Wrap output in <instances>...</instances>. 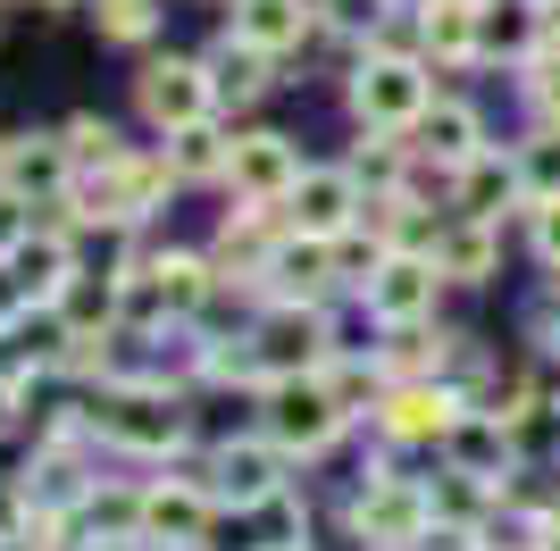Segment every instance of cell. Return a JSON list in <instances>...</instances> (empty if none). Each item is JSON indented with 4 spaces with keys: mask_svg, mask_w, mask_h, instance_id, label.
I'll return each mask as SVG.
<instances>
[{
    "mask_svg": "<svg viewBox=\"0 0 560 551\" xmlns=\"http://www.w3.org/2000/svg\"><path fill=\"white\" fill-rule=\"evenodd\" d=\"M310 0H234V34L243 43H259L268 59H284V50H302L310 43Z\"/></svg>",
    "mask_w": 560,
    "mask_h": 551,
    "instance_id": "obj_18",
    "label": "cell"
},
{
    "mask_svg": "<svg viewBox=\"0 0 560 551\" xmlns=\"http://www.w3.org/2000/svg\"><path fill=\"white\" fill-rule=\"evenodd\" d=\"M25 234H34V201H25V192H0V268L25 251Z\"/></svg>",
    "mask_w": 560,
    "mask_h": 551,
    "instance_id": "obj_27",
    "label": "cell"
},
{
    "mask_svg": "<svg viewBox=\"0 0 560 551\" xmlns=\"http://www.w3.org/2000/svg\"><path fill=\"white\" fill-rule=\"evenodd\" d=\"M93 426H101V443H117V452H176V443H185L176 401H167V392H142V385L109 392L93 410Z\"/></svg>",
    "mask_w": 560,
    "mask_h": 551,
    "instance_id": "obj_7",
    "label": "cell"
},
{
    "mask_svg": "<svg viewBox=\"0 0 560 551\" xmlns=\"http://www.w3.org/2000/svg\"><path fill=\"white\" fill-rule=\"evenodd\" d=\"M318 351H327V318H318V309H302V301H284L277 318L259 326V360L277 367V376H302V367H318Z\"/></svg>",
    "mask_w": 560,
    "mask_h": 551,
    "instance_id": "obj_17",
    "label": "cell"
},
{
    "mask_svg": "<svg viewBox=\"0 0 560 551\" xmlns=\"http://www.w3.org/2000/svg\"><path fill=\"white\" fill-rule=\"evenodd\" d=\"M210 518H218L210 484H160V493H142V543H160V551H192L210 535Z\"/></svg>",
    "mask_w": 560,
    "mask_h": 551,
    "instance_id": "obj_9",
    "label": "cell"
},
{
    "mask_svg": "<svg viewBox=\"0 0 560 551\" xmlns=\"http://www.w3.org/2000/svg\"><path fill=\"white\" fill-rule=\"evenodd\" d=\"M277 459H284V443H226V452L210 459V493H218V509H259L268 493H284V477H277Z\"/></svg>",
    "mask_w": 560,
    "mask_h": 551,
    "instance_id": "obj_11",
    "label": "cell"
},
{
    "mask_svg": "<svg viewBox=\"0 0 560 551\" xmlns=\"http://www.w3.org/2000/svg\"><path fill=\"white\" fill-rule=\"evenodd\" d=\"M0 160H9V151H0Z\"/></svg>",
    "mask_w": 560,
    "mask_h": 551,
    "instance_id": "obj_32",
    "label": "cell"
},
{
    "mask_svg": "<svg viewBox=\"0 0 560 551\" xmlns=\"http://www.w3.org/2000/svg\"><path fill=\"white\" fill-rule=\"evenodd\" d=\"M369 318L376 326H427L435 318V293H444V268H435V251H376L369 259Z\"/></svg>",
    "mask_w": 560,
    "mask_h": 551,
    "instance_id": "obj_3",
    "label": "cell"
},
{
    "mask_svg": "<svg viewBox=\"0 0 560 551\" xmlns=\"http://www.w3.org/2000/svg\"><path fill=\"white\" fill-rule=\"evenodd\" d=\"M293 176H302V160H293L284 134H243L226 151V184L243 192V201H259V209H277L284 192H293Z\"/></svg>",
    "mask_w": 560,
    "mask_h": 551,
    "instance_id": "obj_10",
    "label": "cell"
},
{
    "mask_svg": "<svg viewBox=\"0 0 560 551\" xmlns=\"http://www.w3.org/2000/svg\"><path fill=\"white\" fill-rule=\"evenodd\" d=\"M444 459L468 468V477H486V484H502V477H511V459H518V443H511V426H502L493 410H460V418H452V435H444Z\"/></svg>",
    "mask_w": 560,
    "mask_h": 551,
    "instance_id": "obj_15",
    "label": "cell"
},
{
    "mask_svg": "<svg viewBox=\"0 0 560 551\" xmlns=\"http://www.w3.org/2000/svg\"><path fill=\"white\" fill-rule=\"evenodd\" d=\"M0 184L9 192H75V160H68V142H18L9 160H0Z\"/></svg>",
    "mask_w": 560,
    "mask_h": 551,
    "instance_id": "obj_20",
    "label": "cell"
},
{
    "mask_svg": "<svg viewBox=\"0 0 560 551\" xmlns=\"http://www.w3.org/2000/svg\"><path fill=\"white\" fill-rule=\"evenodd\" d=\"M343 392L318 376V367H302V376H268V443H284V452H327L335 435H343Z\"/></svg>",
    "mask_w": 560,
    "mask_h": 551,
    "instance_id": "obj_1",
    "label": "cell"
},
{
    "mask_svg": "<svg viewBox=\"0 0 560 551\" xmlns=\"http://www.w3.org/2000/svg\"><path fill=\"white\" fill-rule=\"evenodd\" d=\"M427 101H435V92H427V68L410 50H369L360 75H351V109L369 117L376 134H410L427 117Z\"/></svg>",
    "mask_w": 560,
    "mask_h": 551,
    "instance_id": "obj_2",
    "label": "cell"
},
{
    "mask_svg": "<svg viewBox=\"0 0 560 551\" xmlns=\"http://www.w3.org/2000/svg\"><path fill=\"white\" fill-rule=\"evenodd\" d=\"M351 527L369 535V543H427L435 527V493L410 477H369V493L351 502Z\"/></svg>",
    "mask_w": 560,
    "mask_h": 551,
    "instance_id": "obj_8",
    "label": "cell"
},
{
    "mask_svg": "<svg viewBox=\"0 0 560 551\" xmlns=\"http://www.w3.org/2000/svg\"><path fill=\"white\" fill-rule=\"evenodd\" d=\"M34 9H75V0H34Z\"/></svg>",
    "mask_w": 560,
    "mask_h": 551,
    "instance_id": "obj_29",
    "label": "cell"
},
{
    "mask_svg": "<svg viewBox=\"0 0 560 551\" xmlns=\"http://www.w3.org/2000/svg\"><path fill=\"white\" fill-rule=\"evenodd\" d=\"M259 551H302V543H259Z\"/></svg>",
    "mask_w": 560,
    "mask_h": 551,
    "instance_id": "obj_30",
    "label": "cell"
},
{
    "mask_svg": "<svg viewBox=\"0 0 560 551\" xmlns=\"http://www.w3.org/2000/svg\"><path fill=\"white\" fill-rule=\"evenodd\" d=\"M93 25L109 43H142V34L160 25V9H151V0H93Z\"/></svg>",
    "mask_w": 560,
    "mask_h": 551,
    "instance_id": "obj_25",
    "label": "cell"
},
{
    "mask_svg": "<svg viewBox=\"0 0 560 551\" xmlns=\"http://www.w3.org/2000/svg\"><path fill=\"white\" fill-rule=\"evenodd\" d=\"M452 418H460V392H444V385H394V392H385V410H376V426H385L394 443H444Z\"/></svg>",
    "mask_w": 560,
    "mask_h": 551,
    "instance_id": "obj_14",
    "label": "cell"
},
{
    "mask_svg": "<svg viewBox=\"0 0 560 551\" xmlns=\"http://www.w3.org/2000/svg\"><path fill=\"white\" fill-rule=\"evenodd\" d=\"M210 75H218V92H234V101H259V92H268V50L234 34V43L210 50Z\"/></svg>",
    "mask_w": 560,
    "mask_h": 551,
    "instance_id": "obj_23",
    "label": "cell"
},
{
    "mask_svg": "<svg viewBox=\"0 0 560 551\" xmlns=\"http://www.w3.org/2000/svg\"><path fill=\"white\" fill-rule=\"evenodd\" d=\"M410 134H419V142H410L419 160H435V167H452V176H460V167L486 151V117L468 109V101H427V117L410 126Z\"/></svg>",
    "mask_w": 560,
    "mask_h": 551,
    "instance_id": "obj_13",
    "label": "cell"
},
{
    "mask_svg": "<svg viewBox=\"0 0 560 551\" xmlns=\"http://www.w3.org/2000/svg\"><path fill=\"white\" fill-rule=\"evenodd\" d=\"M68 160L75 167H109V160H126V151H117V134H109V126H101V117H75V126H68Z\"/></svg>",
    "mask_w": 560,
    "mask_h": 551,
    "instance_id": "obj_26",
    "label": "cell"
},
{
    "mask_svg": "<svg viewBox=\"0 0 560 551\" xmlns=\"http://www.w3.org/2000/svg\"><path fill=\"white\" fill-rule=\"evenodd\" d=\"M135 101L160 134H185V126H210L218 75H210V59H151V68L135 75Z\"/></svg>",
    "mask_w": 560,
    "mask_h": 551,
    "instance_id": "obj_4",
    "label": "cell"
},
{
    "mask_svg": "<svg viewBox=\"0 0 560 551\" xmlns=\"http://www.w3.org/2000/svg\"><path fill=\"white\" fill-rule=\"evenodd\" d=\"M536 259L560 276V201H536Z\"/></svg>",
    "mask_w": 560,
    "mask_h": 551,
    "instance_id": "obj_28",
    "label": "cell"
},
{
    "mask_svg": "<svg viewBox=\"0 0 560 551\" xmlns=\"http://www.w3.org/2000/svg\"><path fill=\"white\" fill-rule=\"evenodd\" d=\"M167 142H176V176H226L234 142H218L210 126H185V134H167Z\"/></svg>",
    "mask_w": 560,
    "mask_h": 551,
    "instance_id": "obj_24",
    "label": "cell"
},
{
    "mask_svg": "<svg viewBox=\"0 0 560 551\" xmlns=\"http://www.w3.org/2000/svg\"><path fill=\"white\" fill-rule=\"evenodd\" d=\"M117 301H126V284H117V276H84V268H75L68 293L50 301V309H59V326H68V335H101V326L117 318Z\"/></svg>",
    "mask_w": 560,
    "mask_h": 551,
    "instance_id": "obj_21",
    "label": "cell"
},
{
    "mask_svg": "<svg viewBox=\"0 0 560 551\" xmlns=\"http://www.w3.org/2000/svg\"><path fill=\"white\" fill-rule=\"evenodd\" d=\"M201 301H210V259H192V251H160L151 268L135 276V309L185 318V309H201Z\"/></svg>",
    "mask_w": 560,
    "mask_h": 551,
    "instance_id": "obj_16",
    "label": "cell"
},
{
    "mask_svg": "<svg viewBox=\"0 0 560 551\" xmlns=\"http://www.w3.org/2000/svg\"><path fill=\"white\" fill-rule=\"evenodd\" d=\"M401 9H419V0H401Z\"/></svg>",
    "mask_w": 560,
    "mask_h": 551,
    "instance_id": "obj_31",
    "label": "cell"
},
{
    "mask_svg": "<svg viewBox=\"0 0 560 551\" xmlns=\"http://www.w3.org/2000/svg\"><path fill=\"white\" fill-rule=\"evenodd\" d=\"M518 201L536 209V201H560V126H544V134L518 142Z\"/></svg>",
    "mask_w": 560,
    "mask_h": 551,
    "instance_id": "obj_22",
    "label": "cell"
},
{
    "mask_svg": "<svg viewBox=\"0 0 560 551\" xmlns=\"http://www.w3.org/2000/svg\"><path fill=\"white\" fill-rule=\"evenodd\" d=\"M284 218H293V234H318V243H335V234L360 218V167H302L293 176V192H284Z\"/></svg>",
    "mask_w": 560,
    "mask_h": 551,
    "instance_id": "obj_6",
    "label": "cell"
},
{
    "mask_svg": "<svg viewBox=\"0 0 560 551\" xmlns=\"http://www.w3.org/2000/svg\"><path fill=\"white\" fill-rule=\"evenodd\" d=\"M477 25H486V0H419V43L435 59H477Z\"/></svg>",
    "mask_w": 560,
    "mask_h": 551,
    "instance_id": "obj_19",
    "label": "cell"
},
{
    "mask_svg": "<svg viewBox=\"0 0 560 551\" xmlns=\"http://www.w3.org/2000/svg\"><path fill=\"white\" fill-rule=\"evenodd\" d=\"M435 268H444V284H486L502 268V226L477 218V209H460L452 226H435Z\"/></svg>",
    "mask_w": 560,
    "mask_h": 551,
    "instance_id": "obj_12",
    "label": "cell"
},
{
    "mask_svg": "<svg viewBox=\"0 0 560 551\" xmlns=\"http://www.w3.org/2000/svg\"><path fill=\"white\" fill-rule=\"evenodd\" d=\"M167 184H176V160H109L93 184H75V201L93 226H135V218H151Z\"/></svg>",
    "mask_w": 560,
    "mask_h": 551,
    "instance_id": "obj_5",
    "label": "cell"
}]
</instances>
